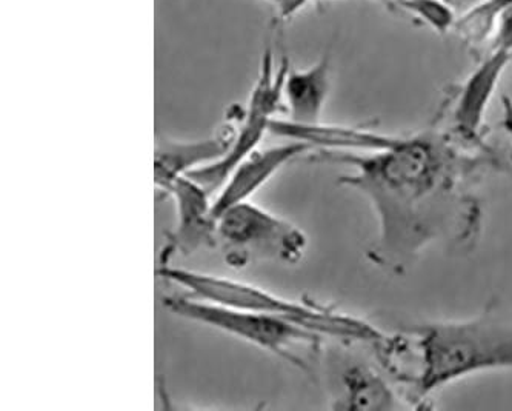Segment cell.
<instances>
[{
    "label": "cell",
    "mask_w": 512,
    "mask_h": 411,
    "mask_svg": "<svg viewBox=\"0 0 512 411\" xmlns=\"http://www.w3.org/2000/svg\"><path fill=\"white\" fill-rule=\"evenodd\" d=\"M310 161L351 168L339 184L370 202L379 225L368 258L393 274L437 242L473 248L483 225L477 187L486 171L506 168L496 148L473 147L439 127L396 136L379 150H317Z\"/></svg>",
    "instance_id": "obj_1"
},
{
    "label": "cell",
    "mask_w": 512,
    "mask_h": 411,
    "mask_svg": "<svg viewBox=\"0 0 512 411\" xmlns=\"http://www.w3.org/2000/svg\"><path fill=\"white\" fill-rule=\"evenodd\" d=\"M419 368L409 379L416 401L448 384L488 370H512V318L488 307L463 321L409 328Z\"/></svg>",
    "instance_id": "obj_2"
},
{
    "label": "cell",
    "mask_w": 512,
    "mask_h": 411,
    "mask_svg": "<svg viewBox=\"0 0 512 411\" xmlns=\"http://www.w3.org/2000/svg\"><path fill=\"white\" fill-rule=\"evenodd\" d=\"M157 274L165 281L190 291L196 298L227 305V307L240 308V310L280 316V318L299 322L323 336H333V338L351 342H373V344H379L386 339L379 330L353 316L342 315L339 311L320 307L317 304L283 298L273 291L248 284V282L199 273L188 268L174 267L171 264L159 265Z\"/></svg>",
    "instance_id": "obj_3"
},
{
    "label": "cell",
    "mask_w": 512,
    "mask_h": 411,
    "mask_svg": "<svg viewBox=\"0 0 512 411\" xmlns=\"http://www.w3.org/2000/svg\"><path fill=\"white\" fill-rule=\"evenodd\" d=\"M163 304L179 318L227 333L260 350L273 353L302 370H308V367L303 358L294 353L293 348L302 344L317 350L325 338L317 331L290 319L227 307L193 295L168 296Z\"/></svg>",
    "instance_id": "obj_4"
},
{
    "label": "cell",
    "mask_w": 512,
    "mask_h": 411,
    "mask_svg": "<svg viewBox=\"0 0 512 411\" xmlns=\"http://www.w3.org/2000/svg\"><path fill=\"white\" fill-rule=\"evenodd\" d=\"M217 244L225 250L228 264L240 268L251 261L297 264L308 247V238L290 221L247 201L217 218Z\"/></svg>",
    "instance_id": "obj_5"
},
{
    "label": "cell",
    "mask_w": 512,
    "mask_h": 411,
    "mask_svg": "<svg viewBox=\"0 0 512 411\" xmlns=\"http://www.w3.org/2000/svg\"><path fill=\"white\" fill-rule=\"evenodd\" d=\"M288 68L290 62L285 56L276 62L273 50L266 48L247 108H240L234 119V141L230 150L220 161L190 174V178L213 196L225 184L231 171L257 150L265 134L270 133L271 122L283 108V81Z\"/></svg>",
    "instance_id": "obj_6"
},
{
    "label": "cell",
    "mask_w": 512,
    "mask_h": 411,
    "mask_svg": "<svg viewBox=\"0 0 512 411\" xmlns=\"http://www.w3.org/2000/svg\"><path fill=\"white\" fill-rule=\"evenodd\" d=\"M163 191L173 198L177 221L160 254V265L171 264L176 256H190L200 248L216 245L213 194L190 176L177 179Z\"/></svg>",
    "instance_id": "obj_7"
},
{
    "label": "cell",
    "mask_w": 512,
    "mask_h": 411,
    "mask_svg": "<svg viewBox=\"0 0 512 411\" xmlns=\"http://www.w3.org/2000/svg\"><path fill=\"white\" fill-rule=\"evenodd\" d=\"M511 61V51L494 48L493 53L477 65L457 91L453 107L449 110L448 130L465 144L473 147L488 145L485 141L486 111Z\"/></svg>",
    "instance_id": "obj_8"
},
{
    "label": "cell",
    "mask_w": 512,
    "mask_h": 411,
    "mask_svg": "<svg viewBox=\"0 0 512 411\" xmlns=\"http://www.w3.org/2000/svg\"><path fill=\"white\" fill-rule=\"evenodd\" d=\"M313 150L314 148L305 142L285 139L282 144L257 148L253 153L248 154L247 158L231 171L227 181L213 199L216 218L233 205L250 201L254 194L266 182L271 181L274 174L279 173L285 165Z\"/></svg>",
    "instance_id": "obj_9"
},
{
    "label": "cell",
    "mask_w": 512,
    "mask_h": 411,
    "mask_svg": "<svg viewBox=\"0 0 512 411\" xmlns=\"http://www.w3.org/2000/svg\"><path fill=\"white\" fill-rule=\"evenodd\" d=\"M234 141V122L214 136L193 141L159 139L154 153V182L160 190L199 168L214 164L228 153Z\"/></svg>",
    "instance_id": "obj_10"
},
{
    "label": "cell",
    "mask_w": 512,
    "mask_h": 411,
    "mask_svg": "<svg viewBox=\"0 0 512 411\" xmlns=\"http://www.w3.org/2000/svg\"><path fill=\"white\" fill-rule=\"evenodd\" d=\"M331 90L330 54L305 70L288 68L283 81V107L288 121L296 124H320Z\"/></svg>",
    "instance_id": "obj_11"
},
{
    "label": "cell",
    "mask_w": 512,
    "mask_h": 411,
    "mask_svg": "<svg viewBox=\"0 0 512 411\" xmlns=\"http://www.w3.org/2000/svg\"><path fill=\"white\" fill-rule=\"evenodd\" d=\"M399 393L368 364H354L342 375V396L337 408L345 410H399Z\"/></svg>",
    "instance_id": "obj_12"
},
{
    "label": "cell",
    "mask_w": 512,
    "mask_h": 411,
    "mask_svg": "<svg viewBox=\"0 0 512 411\" xmlns=\"http://www.w3.org/2000/svg\"><path fill=\"white\" fill-rule=\"evenodd\" d=\"M394 4L425 22L437 33H446L456 24L453 8L443 0H396Z\"/></svg>",
    "instance_id": "obj_13"
},
{
    "label": "cell",
    "mask_w": 512,
    "mask_h": 411,
    "mask_svg": "<svg viewBox=\"0 0 512 411\" xmlns=\"http://www.w3.org/2000/svg\"><path fill=\"white\" fill-rule=\"evenodd\" d=\"M493 39L494 48L512 53V0L497 11Z\"/></svg>",
    "instance_id": "obj_14"
},
{
    "label": "cell",
    "mask_w": 512,
    "mask_h": 411,
    "mask_svg": "<svg viewBox=\"0 0 512 411\" xmlns=\"http://www.w3.org/2000/svg\"><path fill=\"white\" fill-rule=\"evenodd\" d=\"M263 2L276 11L280 21H288L297 16L300 11L305 10L308 5L313 2H322V0H263Z\"/></svg>",
    "instance_id": "obj_15"
},
{
    "label": "cell",
    "mask_w": 512,
    "mask_h": 411,
    "mask_svg": "<svg viewBox=\"0 0 512 411\" xmlns=\"http://www.w3.org/2000/svg\"><path fill=\"white\" fill-rule=\"evenodd\" d=\"M503 117H502V128L508 134L512 144V101L508 96H503Z\"/></svg>",
    "instance_id": "obj_16"
}]
</instances>
